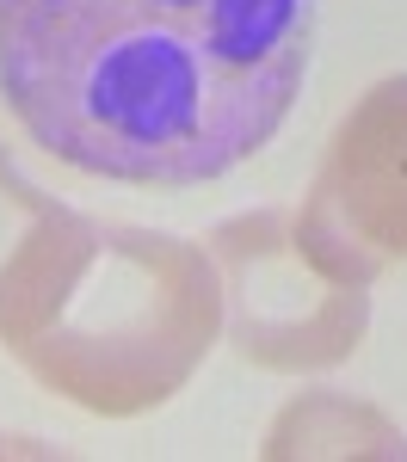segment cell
I'll use <instances>...</instances> for the list:
<instances>
[{
    "label": "cell",
    "mask_w": 407,
    "mask_h": 462,
    "mask_svg": "<svg viewBox=\"0 0 407 462\" xmlns=\"http://www.w3.org/2000/svg\"><path fill=\"white\" fill-rule=\"evenodd\" d=\"M296 235L321 272L365 290L407 259V74L376 80L339 117L328 161L296 204Z\"/></svg>",
    "instance_id": "4"
},
{
    "label": "cell",
    "mask_w": 407,
    "mask_h": 462,
    "mask_svg": "<svg viewBox=\"0 0 407 462\" xmlns=\"http://www.w3.org/2000/svg\"><path fill=\"white\" fill-rule=\"evenodd\" d=\"M265 457H407V438L383 413L321 389L272 426Z\"/></svg>",
    "instance_id": "6"
},
{
    "label": "cell",
    "mask_w": 407,
    "mask_h": 462,
    "mask_svg": "<svg viewBox=\"0 0 407 462\" xmlns=\"http://www.w3.org/2000/svg\"><path fill=\"white\" fill-rule=\"evenodd\" d=\"M315 0H0V99L56 161L204 185L291 117Z\"/></svg>",
    "instance_id": "1"
},
{
    "label": "cell",
    "mask_w": 407,
    "mask_h": 462,
    "mask_svg": "<svg viewBox=\"0 0 407 462\" xmlns=\"http://www.w3.org/2000/svg\"><path fill=\"white\" fill-rule=\"evenodd\" d=\"M222 327V278L210 253L130 222H93L50 315L13 346L43 389L87 413H148L204 364Z\"/></svg>",
    "instance_id": "2"
},
{
    "label": "cell",
    "mask_w": 407,
    "mask_h": 462,
    "mask_svg": "<svg viewBox=\"0 0 407 462\" xmlns=\"http://www.w3.org/2000/svg\"><path fill=\"white\" fill-rule=\"evenodd\" d=\"M87 241H93V216L37 191L0 154V339L6 346H19L50 315V302L62 296Z\"/></svg>",
    "instance_id": "5"
},
{
    "label": "cell",
    "mask_w": 407,
    "mask_h": 462,
    "mask_svg": "<svg viewBox=\"0 0 407 462\" xmlns=\"http://www.w3.org/2000/svg\"><path fill=\"white\" fill-rule=\"evenodd\" d=\"M222 272V320L259 370H328L358 352L370 290L315 265L296 210H247L210 235Z\"/></svg>",
    "instance_id": "3"
}]
</instances>
